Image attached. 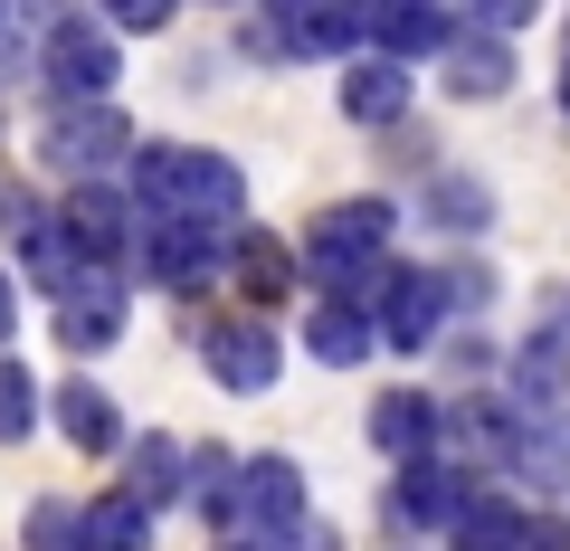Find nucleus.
<instances>
[{
	"label": "nucleus",
	"mask_w": 570,
	"mask_h": 551,
	"mask_svg": "<svg viewBox=\"0 0 570 551\" xmlns=\"http://www.w3.org/2000/svg\"><path fill=\"white\" fill-rule=\"evenodd\" d=\"M124 190L142 219H238L247 209V171L209 144H134Z\"/></svg>",
	"instance_id": "nucleus-1"
},
{
	"label": "nucleus",
	"mask_w": 570,
	"mask_h": 551,
	"mask_svg": "<svg viewBox=\"0 0 570 551\" xmlns=\"http://www.w3.org/2000/svg\"><path fill=\"white\" fill-rule=\"evenodd\" d=\"M39 86L48 105H77V96H115L124 86V29L105 10H48L39 20Z\"/></svg>",
	"instance_id": "nucleus-2"
},
{
	"label": "nucleus",
	"mask_w": 570,
	"mask_h": 551,
	"mask_svg": "<svg viewBox=\"0 0 570 551\" xmlns=\"http://www.w3.org/2000/svg\"><path fill=\"white\" fill-rule=\"evenodd\" d=\"M390 238H400V200H333L305 219V295H343L362 266L390 257Z\"/></svg>",
	"instance_id": "nucleus-3"
},
{
	"label": "nucleus",
	"mask_w": 570,
	"mask_h": 551,
	"mask_svg": "<svg viewBox=\"0 0 570 551\" xmlns=\"http://www.w3.org/2000/svg\"><path fill=\"white\" fill-rule=\"evenodd\" d=\"M39 163L58 181H96V171H124L134 163V124H124L115 96H77V105H48L39 124Z\"/></svg>",
	"instance_id": "nucleus-4"
},
{
	"label": "nucleus",
	"mask_w": 570,
	"mask_h": 551,
	"mask_svg": "<svg viewBox=\"0 0 570 551\" xmlns=\"http://www.w3.org/2000/svg\"><path fill=\"white\" fill-rule=\"evenodd\" d=\"M228 228L238 219H142L134 238V266L153 295H200L228 276Z\"/></svg>",
	"instance_id": "nucleus-5"
},
{
	"label": "nucleus",
	"mask_w": 570,
	"mask_h": 551,
	"mask_svg": "<svg viewBox=\"0 0 570 551\" xmlns=\"http://www.w3.org/2000/svg\"><path fill=\"white\" fill-rule=\"evenodd\" d=\"M475 494V466L448 447H428V456H400L390 466V494H381V523L400 532V542H428V532H448L456 504Z\"/></svg>",
	"instance_id": "nucleus-6"
},
{
	"label": "nucleus",
	"mask_w": 570,
	"mask_h": 551,
	"mask_svg": "<svg viewBox=\"0 0 570 551\" xmlns=\"http://www.w3.org/2000/svg\"><path fill=\"white\" fill-rule=\"evenodd\" d=\"M58 228H67V247H77L86 266H134V238H142V209H134V190L124 181H67L58 190Z\"/></svg>",
	"instance_id": "nucleus-7"
},
{
	"label": "nucleus",
	"mask_w": 570,
	"mask_h": 551,
	"mask_svg": "<svg viewBox=\"0 0 570 551\" xmlns=\"http://www.w3.org/2000/svg\"><path fill=\"white\" fill-rule=\"evenodd\" d=\"M494 466H504V485L523 494V504H561L570 494V400L561 409H532L513 419V437L494 447Z\"/></svg>",
	"instance_id": "nucleus-8"
},
{
	"label": "nucleus",
	"mask_w": 570,
	"mask_h": 551,
	"mask_svg": "<svg viewBox=\"0 0 570 551\" xmlns=\"http://www.w3.org/2000/svg\"><path fill=\"white\" fill-rule=\"evenodd\" d=\"M124 314H134L124 266H86L67 295H48V333H58V352H77V362H96V352L124 343Z\"/></svg>",
	"instance_id": "nucleus-9"
},
{
	"label": "nucleus",
	"mask_w": 570,
	"mask_h": 551,
	"mask_svg": "<svg viewBox=\"0 0 570 551\" xmlns=\"http://www.w3.org/2000/svg\"><path fill=\"white\" fill-rule=\"evenodd\" d=\"M200 371L228 390V400H266L276 371H285V343H276V324H266L257 305H247V314H219V324L200 333Z\"/></svg>",
	"instance_id": "nucleus-10"
},
{
	"label": "nucleus",
	"mask_w": 570,
	"mask_h": 551,
	"mask_svg": "<svg viewBox=\"0 0 570 551\" xmlns=\"http://www.w3.org/2000/svg\"><path fill=\"white\" fill-rule=\"evenodd\" d=\"M305 504H314V485H305V466L295 456H238V494H228V523L219 532H305ZM209 532V542H219Z\"/></svg>",
	"instance_id": "nucleus-11"
},
{
	"label": "nucleus",
	"mask_w": 570,
	"mask_h": 551,
	"mask_svg": "<svg viewBox=\"0 0 570 551\" xmlns=\"http://www.w3.org/2000/svg\"><path fill=\"white\" fill-rule=\"evenodd\" d=\"M381 352H438V333H448V276H438V266H409L400 257V276H390L381 286Z\"/></svg>",
	"instance_id": "nucleus-12"
},
{
	"label": "nucleus",
	"mask_w": 570,
	"mask_h": 551,
	"mask_svg": "<svg viewBox=\"0 0 570 551\" xmlns=\"http://www.w3.org/2000/svg\"><path fill=\"white\" fill-rule=\"evenodd\" d=\"M343 124H362V134H390V124H409V105H419V67L390 58V48H362V58H343Z\"/></svg>",
	"instance_id": "nucleus-13"
},
{
	"label": "nucleus",
	"mask_w": 570,
	"mask_h": 551,
	"mask_svg": "<svg viewBox=\"0 0 570 551\" xmlns=\"http://www.w3.org/2000/svg\"><path fill=\"white\" fill-rule=\"evenodd\" d=\"M228 286L247 295V305H285V295L305 286V247L285 238V228H257V219H238L228 228Z\"/></svg>",
	"instance_id": "nucleus-14"
},
{
	"label": "nucleus",
	"mask_w": 570,
	"mask_h": 551,
	"mask_svg": "<svg viewBox=\"0 0 570 551\" xmlns=\"http://www.w3.org/2000/svg\"><path fill=\"white\" fill-rule=\"evenodd\" d=\"M285 20L295 58H362L371 48V0H266Z\"/></svg>",
	"instance_id": "nucleus-15"
},
{
	"label": "nucleus",
	"mask_w": 570,
	"mask_h": 551,
	"mask_svg": "<svg viewBox=\"0 0 570 551\" xmlns=\"http://www.w3.org/2000/svg\"><path fill=\"white\" fill-rule=\"evenodd\" d=\"M371 447L390 456V466H400V456H428V447H448V400H438V390H419V381H400V390H381V400H371Z\"/></svg>",
	"instance_id": "nucleus-16"
},
{
	"label": "nucleus",
	"mask_w": 570,
	"mask_h": 551,
	"mask_svg": "<svg viewBox=\"0 0 570 551\" xmlns=\"http://www.w3.org/2000/svg\"><path fill=\"white\" fill-rule=\"evenodd\" d=\"M48 429L77 456H124V409H115V390L86 381V371H67V381L48 390Z\"/></svg>",
	"instance_id": "nucleus-17"
},
{
	"label": "nucleus",
	"mask_w": 570,
	"mask_h": 551,
	"mask_svg": "<svg viewBox=\"0 0 570 551\" xmlns=\"http://www.w3.org/2000/svg\"><path fill=\"white\" fill-rule=\"evenodd\" d=\"M513 67H523V58H513L504 29H475V20H466V29L448 39V58H438V86H448L456 105H494V96L513 86Z\"/></svg>",
	"instance_id": "nucleus-18"
},
{
	"label": "nucleus",
	"mask_w": 570,
	"mask_h": 551,
	"mask_svg": "<svg viewBox=\"0 0 570 551\" xmlns=\"http://www.w3.org/2000/svg\"><path fill=\"white\" fill-rule=\"evenodd\" d=\"M466 29V10L456 0H371V48H390V58H448V39Z\"/></svg>",
	"instance_id": "nucleus-19"
},
{
	"label": "nucleus",
	"mask_w": 570,
	"mask_h": 551,
	"mask_svg": "<svg viewBox=\"0 0 570 551\" xmlns=\"http://www.w3.org/2000/svg\"><path fill=\"white\" fill-rule=\"evenodd\" d=\"M305 352L324 371H362L371 352H381V314L352 305V295H314V305H305Z\"/></svg>",
	"instance_id": "nucleus-20"
},
{
	"label": "nucleus",
	"mask_w": 570,
	"mask_h": 551,
	"mask_svg": "<svg viewBox=\"0 0 570 551\" xmlns=\"http://www.w3.org/2000/svg\"><path fill=\"white\" fill-rule=\"evenodd\" d=\"M504 390L532 400V409H561L570 400V314H561V324H532L523 343L504 352Z\"/></svg>",
	"instance_id": "nucleus-21"
},
{
	"label": "nucleus",
	"mask_w": 570,
	"mask_h": 551,
	"mask_svg": "<svg viewBox=\"0 0 570 551\" xmlns=\"http://www.w3.org/2000/svg\"><path fill=\"white\" fill-rule=\"evenodd\" d=\"M124 494H142V504H190V447L171 429H142L134 447H124Z\"/></svg>",
	"instance_id": "nucleus-22"
},
{
	"label": "nucleus",
	"mask_w": 570,
	"mask_h": 551,
	"mask_svg": "<svg viewBox=\"0 0 570 551\" xmlns=\"http://www.w3.org/2000/svg\"><path fill=\"white\" fill-rule=\"evenodd\" d=\"M523 513H532V504H523L513 485H475L438 542H448V551H513V542H523Z\"/></svg>",
	"instance_id": "nucleus-23"
},
{
	"label": "nucleus",
	"mask_w": 570,
	"mask_h": 551,
	"mask_svg": "<svg viewBox=\"0 0 570 551\" xmlns=\"http://www.w3.org/2000/svg\"><path fill=\"white\" fill-rule=\"evenodd\" d=\"M419 219L438 228V238H485V228H494V181H485V171H466V163L438 171L428 200H419Z\"/></svg>",
	"instance_id": "nucleus-24"
},
{
	"label": "nucleus",
	"mask_w": 570,
	"mask_h": 551,
	"mask_svg": "<svg viewBox=\"0 0 570 551\" xmlns=\"http://www.w3.org/2000/svg\"><path fill=\"white\" fill-rule=\"evenodd\" d=\"M20 551H96V504L86 494H39L20 513Z\"/></svg>",
	"instance_id": "nucleus-25"
},
{
	"label": "nucleus",
	"mask_w": 570,
	"mask_h": 551,
	"mask_svg": "<svg viewBox=\"0 0 570 551\" xmlns=\"http://www.w3.org/2000/svg\"><path fill=\"white\" fill-rule=\"evenodd\" d=\"M39 419H48V390L29 381L10 352H0V447H29V437H39Z\"/></svg>",
	"instance_id": "nucleus-26"
},
{
	"label": "nucleus",
	"mask_w": 570,
	"mask_h": 551,
	"mask_svg": "<svg viewBox=\"0 0 570 551\" xmlns=\"http://www.w3.org/2000/svg\"><path fill=\"white\" fill-rule=\"evenodd\" d=\"M96 551H153V504L142 494H96Z\"/></svg>",
	"instance_id": "nucleus-27"
},
{
	"label": "nucleus",
	"mask_w": 570,
	"mask_h": 551,
	"mask_svg": "<svg viewBox=\"0 0 570 551\" xmlns=\"http://www.w3.org/2000/svg\"><path fill=\"white\" fill-rule=\"evenodd\" d=\"M48 219H58V200H39L29 181H0V238H10V257H20V247L39 238Z\"/></svg>",
	"instance_id": "nucleus-28"
},
{
	"label": "nucleus",
	"mask_w": 570,
	"mask_h": 551,
	"mask_svg": "<svg viewBox=\"0 0 570 551\" xmlns=\"http://www.w3.org/2000/svg\"><path fill=\"white\" fill-rule=\"evenodd\" d=\"M438 352H448V371H456V381H485V371H504L494 333H475V324H448V333H438Z\"/></svg>",
	"instance_id": "nucleus-29"
},
{
	"label": "nucleus",
	"mask_w": 570,
	"mask_h": 551,
	"mask_svg": "<svg viewBox=\"0 0 570 551\" xmlns=\"http://www.w3.org/2000/svg\"><path fill=\"white\" fill-rule=\"evenodd\" d=\"M438 276H448V305L456 314H485L494 305V266L485 257H438Z\"/></svg>",
	"instance_id": "nucleus-30"
},
{
	"label": "nucleus",
	"mask_w": 570,
	"mask_h": 551,
	"mask_svg": "<svg viewBox=\"0 0 570 551\" xmlns=\"http://www.w3.org/2000/svg\"><path fill=\"white\" fill-rule=\"evenodd\" d=\"M96 10L124 29V39H163V29L181 20V0H96Z\"/></svg>",
	"instance_id": "nucleus-31"
},
{
	"label": "nucleus",
	"mask_w": 570,
	"mask_h": 551,
	"mask_svg": "<svg viewBox=\"0 0 570 551\" xmlns=\"http://www.w3.org/2000/svg\"><path fill=\"white\" fill-rule=\"evenodd\" d=\"M456 10H466L475 29H504V39H523V29L542 20V0H456Z\"/></svg>",
	"instance_id": "nucleus-32"
},
{
	"label": "nucleus",
	"mask_w": 570,
	"mask_h": 551,
	"mask_svg": "<svg viewBox=\"0 0 570 551\" xmlns=\"http://www.w3.org/2000/svg\"><path fill=\"white\" fill-rule=\"evenodd\" d=\"M513 551H570V513H561V504H532V513H523V542H513Z\"/></svg>",
	"instance_id": "nucleus-33"
},
{
	"label": "nucleus",
	"mask_w": 570,
	"mask_h": 551,
	"mask_svg": "<svg viewBox=\"0 0 570 551\" xmlns=\"http://www.w3.org/2000/svg\"><path fill=\"white\" fill-rule=\"evenodd\" d=\"M20 314H29V276L0 257V352H10V333H20Z\"/></svg>",
	"instance_id": "nucleus-34"
},
{
	"label": "nucleus",
	"mask_w": 570,
	"mask_h": 551,
	"mask_svg": "<svg viewBox=\"0 0 570 551\" xmlns=\"http://www.w3.org/2000/svg\"><path fill=\"white\" fill-rule=\"evenodd\" d=\"M305 532H219V551H295Z\"/></svg>",
	"instance_id": "nucleus-35"
},
{
	"label": "nucleus",
	"mask_w": 570,
	"mask_h": 551,
	"mask_svg": "<svg viewBox=\"0 0 570 551\" xmlns=\"http://www.w3.org/2000/svg\"><path fill=\"white\" fill-rule=\"evenodd\" d=\"M551 105H561V124H570V58H561V77H551Z\"/></svg>",
	"instance_id": "nucleus-36"
},
{
	"label": "nucleus",
	"mask_w": 570,
	"mask_h": 551,
	"mask_svg": "<svg viewBox=\"0 0 570 551\" xmlns=\"http://www.w3.org/2000/svg\"><path fill=\"white\" fill-rule=\"evenodd\" d=\"M400 551H419V542H400Z\"/></svg>",
	"instance_id": "nucleus-37"
}]
</instances>
